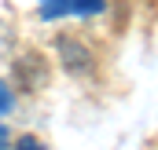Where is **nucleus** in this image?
<instances>
[{
	"instance_id": "nucleus-7",
	"label": "nucleus",
	"mask_w": 158,
	"mask_h": 150,
	"mask_svg": "<svg viewBox=\"0 0 158 150\" xmlns=\"http://www.w3.org/2000/svg\"><path fill=\"white\" fill-rule=\"evenodd\" d=\"M7 143H11V132H7V128L0 124V150H7Z\"/></svg>"
},
{
	"instance_id": "nucleus-3",
	"label": "nucleus",
	"mask_w": 158,
	"mask_h": 150,
	"mask_svg": "<svg viewBox=\"0 0 158 150\" xmlns=\"http://www.w3.org/2000/svg\"><path fill=\"white\" fill-rule=\"evenodd\" d=\"M70 11L81 15V18H92V15L103 11V0H70Z\"/></svg>"
},
{
	"instance_id": "nucleus-2",
	"label": "nucleus",
	"mask_w": 158,
	"mask_h": 150,
	"mask_svg": "<svg viewBox=\"0 0 158 150\" xmlns=\"http://www.w3.org/2000/svg\"><path fill=\"white\" fill-rule=\"evenodd\" d=\"M55 48H59V59H63V66H66L70 73H88V70H92V51H88L77 37H59Z\"/></svg>"
},
{
	"instance_id": "nucleus-4",
	"label": "nucleus",
	"mask_w": 158,
	"mask_h": 150,
	"mask_svg": "<svg viewBox=\"0 0 158 150\" xmlns=\"http://www.w3.org/2000/svg\"><path fill=\"white\" fill-rule=\"evenodd\" d=\"M66 11H70V0H44L40 4V18H48V22L59 18V15H66Z\"/></svg>"
},
{
	"instance_id": "nucleus-5",
	"label": "nucleus",
	"mask_w": 158,
	"mask_h": 150,
	"mask_svg": "<svg viewBox=\"0 0 158 150\" xmlns=\"http://www.w3.org/2000/svg\"><path fill=\"white\" fill-rule=\"evenodd\" d=\"M11 106H15V92L7 81H0V113H11Z\"/></svg>"
},
{
	"instance_id": "nucleus-1",
	"label": "nucleus",
	"mask_w": 158,
	"mask_h": 150,
	"mask_svg": "<svg viewBox=\"0 0 158 150\" xmlns=\"http://www.w3.org/2000/svg\"><path fill=\"white\" fill-rule=\"evenodd\" d=\"M15 77H19V84H22L26 92L44 88V81H48V62H44V55H37V51L19 55V62H15Z\"/></svg>"
},
{
	"instance_id": "nucleus-6",
	"label": "nucleus",
	"mask_w": 158,
	"mask_h": 150,
	"mask_svg": "<svg viewBox=\"0 0 158 150\" xmlns=\"http://www.w3.org/2000/svg\"><path fill=\"white\" fill-rule=\"evenodd\" d=\"M19 150H40V143L33 139V136H19V143H15Z\"/></svg>"
}]
</instances>
